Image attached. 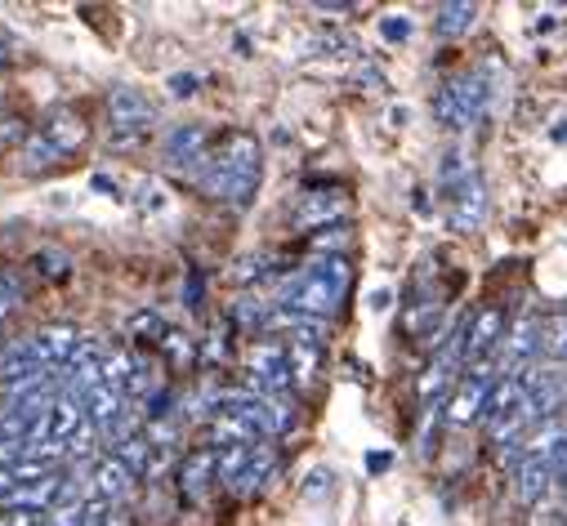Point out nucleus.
<instances>
[{"label":"nucleus","instance_id":"nucleus-30","mask_svg":"<svg viewBox=\"0 0 567 526\" xmlns=\"http://www.w3.org/2000/svg\"><path fill=\"white\" fill-rule=\"evenodd\" d=\"M166 89L174 94V99H193V94L202 89V76H197V72H174V76L166 81Z\"/></svg>","mask_w":567,"mask_h":526},{"label":"nucleus","instance_id":"nucleus-21","mask_svg":"<svg viewBox=\"0 0 567 526\" xmlns=\"http://www.w3.org/2000/svg\"><path fill=\"white\" fill-rule=\"evenodd\" d=\"M166 330H170V326H166L153 308H138V313L125 317V334H130V340H157V344H161Z\"/></svg>","mask_w":567,"mask_h":526},{"label":"nucleus","instance_id":"nucleus-33","mask_svg":"<svg viewBox=\"0 0 567 526\" xmlns=\"http://www.w3.org/2000/svg\"><path fill=\"white\" fill-rule=\"evenodd\" d=\"M202 295H206V281H202V272L193 268V272H188V291H183V304H188V308H202Z\"/></svg>","mask_w":567,"mask_h":526},{"label":"nucleus","instance_id":"nucleus-4","mask_svg":"<svg viewBox=\"0 0 567 526\" xmlns=\"http://www.w3.org/2000/svg\"><path fill=\"white\" fill-rule=\"evenodd\" d=\"M215 411H228V415H238L246 419L260 438H281L287 428L295 424V411L287 406V397H264V393H238V389H228V393H215Z\"/></svg>","mask_w":567,"mask_h":526},{"label":"nucleus","instance_id":"nucleus-8","mask_svg":"<svg viewBox=\"0 0 567 526\" xmlns=\"http://www.w3.org/2000/svg\"><path fill=\"white\" fill-rule=\"evenodd\" d=\"M505 334L509 330H505V313L500 308H479L469 321H460V357H465V366L469 370L483 366V357L505 344Z\"/></svg>","mask_w":567,"mask_h":526},{"label":"nucleus","instance_id":"nucleus-41","mask_svg":"<svg viewBox=\"0 0 567 526\" xmlns=\"http://www.w3.org/2000/svg\"><path fill=\"white\" fill-rule=\"evenodd\" d=\"M108 526H130V517H125V513H112V522H108Z\"/></svg>","mask_w":567,"mask_h":526},{"label":"nucleus","instance_id":"nucleus-34","mask_svg":"<svg viewBox=\"0 0 567 526\" xmlns=\"http://www.w3.org/2000/svg\"><path fill=\"white\" fill-rule=\"evenodd\" d=\"M389 464H394V455H389V451H366V473H371V477H381Z\"/></svg>","mask_w":567,"mask_h":526},{"label":"nucleus","instance_id":"nucleus-19","mask_svg":"<svg viewBox=\"0 0 567 526\" xmlns=\"http://www.w3.org/2000/svg\"><path fill=\"white\" fill-rule=\"evenodd\" d=\"M479 23V5H469V0H447V5H438V14H434V32L438 36H465L469 27Z\"/></svg>","mask_w":567,"mask_h":526},{"label":"nucleus","instance_id":"nucleus-11","mask_svg":"<svg viewBox=\"0 0 567 526\" xmlns=\"http://www.w3.org/2000/svg\"><path fill=\"white\" fill-rule=\"evenodd\" d=\"M206 148H210V130L197 125V121L174 125V130L166 134V143H161L166 161L179 166V170H193V174H202V166H206V157H210Z\"/></svg>","mask_w":567,"mask_h":526},{"label":"nucleus","instance_id":"nucleus-2","mask_svg":"<svg viewBox=\"0 0 567 526\" xmlns=\"http://www.w3.org/2000/svg\"><path fill=\"white\" fill-rule=\"evenodd\" d=\"M264 174V152H260V138L246 130H232L224 134V143L206 157L197 183L210 201H228V206H251L255 187Z\"/></svg>","mask_w":567,"mask_h":526},{"label":"nucleus","instance_id":"nucleus-35","mask_svg":"<svg viewBox=\"0 0 567 526\" xmlns=\"http://www.w3.org/2000/svg\"><path fill=\"white\" fill-rule=\"evenodd\" d=\"M554 473H558V482L567 487V438H563L558 451H554Z\"/></svg>","mask_w":567,"mask_h":526},{"label":"nucleus","instance_id":"nucleus-5","mask_svg":"<svg viewBox=\"0 0 567 526\" xmlns=\"http://www.w3.org/2000/svg\"><path fill=\"white\" fill-rule=\"evenodd\" d=\"M108 121H112V143L117 148H134L153 125H157V103L134 85H112L108 94Z\"/></svg>","mask_w":567,"mask_h":526},{"label":"nucleus","instance_id":"nucleus-3","mask_svg":"<svg viewBox=\"0 0 567 526\" xmlns=\"http://www.w3.org/2000/svg\"><path fill=\"white\" fill-rule=\"evenodd\" d=\"M438 183H443V197H447V223L456 232H474L487 219V187L479 166L469 161L460 148H447L438 161Z\"/></svg>","mask_w":567,"mask_h":526},{"label":"nucleus","instance_id":"nucleus-39","mask_svg":"<svg viewBox=\"0 0 567 526\" xmlns=\"http://www.w3.org/2000/svg\"><path fill=\"white\" fill-rule=\"evenodd\" d=\"M389 299H394L389 291H375V295H371V308H375V313H381V308H389Z\"/></svg>","mask_w":567,"mask_h":526},{"label":"nucleus","instance_id":"nucleus-17","mask_svg":"<svg viewBox=\"0 0 567 526\" xmlns=\"http://www.w3.org/2000/svg\"><path fill=\"white\" fill-rule=\"evenodd\" d=\"M76 402H81V411H85V419H89L94 428H108V424L125 411V397H121L112 384H94V389H85Z\"/></svg>","mask_w":567,"mask_h":526},{"label":"nucleus","instance_id":"nucleus-28","mask_svg":"<svg viewBox=\"0 0 567 526\" xmlns=\"http://www.w3.org/2000/svg\"><path fill=\"white\" fill-rule=\"evenodd\" d=\"M313 54H358V40H349L340 32H326L313 40Z\"/></svg>","mask_w":567,"mask_h":526},{"label":"nucleus","instance_id":"nucleus-16","mask_svg":"<svg viewBox=\"0 0 567 526\" xmlns=\"http://www.w3.org/2000/svg\"><path fill=\"white\" fill-rule=\"evenodd\" d=\"M277 473V451L268 447V442H260V447H251V460H246V468L232 477L228 482V491H238V496H255L268 477Z\"/></svg>","mask_w":567,"mask_h":526},{"label":"nucleus","instance_id":"nucleus-24","mask_svg":"<svg viewBox=\"0 0 567 526\" xmlns=\"http://www.w3.org/2000/svg\"><path fill=\"white\" fill-rule=\"evenodd\" d=\"M268 272H277V264L268 259V255H246V259H238L228 268V281L232 285H251V281H260V277H268Z\"/></svg>","mask_w":567,"mask_h":526},{"label":"nucleus","instance_id":"nucleus-22","mask_svg":"<svg viewBox=\"0 0 567 526\" xmlns=\"http://www.w3.org/2000/svg\"><path fill=\"white\" fill-rule=\"evenodd\" d=\"M161 348H166V357H170V366H179V370H188L197 357H202V348L188 340L183 330H166V340H161Z\"/></svg>","mask_w":567,"mask_h":526},{"label":"nucleus","instance_id":"nucleus-38","mask_svg":"<svg viewBox=\"0 0 567 526\" xmlns=\"http://www.w3.org/2000/svg\"><path fill=\"white\" fill-rule=\"evenodd\" d=\"M317 14H330V19H336V14H353V5H313Z\"/></svg>","mask_w":567,"mask_h":526},{"label":"nucleus","instance_id":"nucleus-25","mask_svg":"<svg viewBox=\"0 0 567 526\" xmlns=\"http://www.w3.org/2000/svg\"><path fill=\"white\" fill-rule=\"evenodd\" d=\"M32 268H36L45 281H68V272H72L68 255H59V250H40V255L32 259Z\"/></svg>","mask_w":567,"mask_h":526},{"label":"nucleus","instance_id":"nucleus-29","mask_svg":"<svg viewBox=\"0 0 567 526\" xmlns=\"http://www.w3.org/2000/svg\"><path fill=\"white\" fill-rule=\"evenodd\" d=\"M381 36H385L389 45L411 40V19H407V14H389V19H381Z\"/></svg>","mask_w":567,"mask_h":526},{"label":"nucleus","instance_id":"nucleus-37","mask_svg":"<svg viewBox=\"0 0 567 526\" xmlns=\"http://www.w3.org/2000/svg\"><path fill=\"white\" fill-rule=\"evenodd\" d=\"M19 304H23V299H14V295H0V321H5V317H10Z\"/></svg>","mask_w":567,"mask_h":526},{"label":"nucleus","instance_id":"nucleus-12","mask_svg":"<svg viewBox=\"0 0 567 526\" xmlns=\"http://www.w3.org/2000/svg\"><path fill=\"white\" fill-rule=\"evenodd\" d=\"M210 482H219V451L215 447H197L188 451L183 464H179V491H183V504H197Z\"/></svg>","mask_w":567,"mask_h":526},{"label":"nucleus","instance_id":"nucleus-27","mask_svg":"<svg viewBox=\"0 0 567 526\" xmlns=\"http://www.w3.org/2000/svg\"><path fill=\"white\" fill-rule=\"evenodd\" d=\"M112 522V504L99 500V496H89L81 509H76V526H108Z\"/></svg>","mask_w":567,"mask_h":526},{"label":"nucleus","instance_id":"nucleus-7","mask_svg":"<svg viewBox=\"0 0 567 526\" xmlns=\"http://www.w3.org/2000/svg\"><path fill=\"white\" fill-rule=\"evenodd\" d=\"M487 433L496 447L514 442L518 433H523V424L532 419V406H528V389L523 379H500V384L492 389V402H487Z\"/></svg>","mask_w":567,"mask_h":526},{"label":"nucleus","instance_id":"nucleus-6","mask_svg":"<svg viewBox=\"0 0 567 526\" xmlns=\"http://www.w3.org/2000/svg\"><path fill=\"white\" fill-rule=\"evenodd\" d=\"M246 375H251V384L255 393L264 397H287L291 384H295V370H291V348L287 340H255L246 348Z\"/></svg>","mask_w":567,"mask_h":526},{"label":"nucleus","instance_id":"nucleus-31","mask_svg":"<svg viewBox=\"0 0 567 526\" xmlns=\"http://www.w3.org/2000/svg\"><path fill=\"white\" fill-rule=\"evenodd\" d=\"M45 522V513H36V509H5L0 513V526H40Z\"/></svg>","mask_w":567,"mask_h":526},{"label":"nucleus","instance_id":"nucleus-9","mask_svg":"<svg viewBox=\"0 0 567 526\" xmlns=\"http://www.w3.org/2000/svg\"><path fill=\"white\" fill-rule=\"evenodd\" d=\"M345 215H349V193H340V187H322V193H304L295 201L291 223L313 236V232H322L330 223H345Z\"/></svg>","mask_w":567,"mask_h":526},{"label":"nucleus","instance_id":"nucleus-26","mask_svg":"<svg viewBox=\"0 0 567 526\" xmlns=\"http://www.w3.org/2000/svg\"><path fill=\"white\" fill-rule=\"evenodd\" d=\"M89 451H94V424L85 419V424L76 428V433L63 442V464H76V460H85Z\"/></svg>","mask_w":567,"mask_h":526},{"label":"nucleus","instance_id":"nucleus-14","mask_svg":"<svg viewBox=\"0 0 567 526\" xmlns=\"http://www.w3.org/2000/svg\"><path fill=\"white\" fill-rule=\"evenodd\" d=\"M32 348L40 357L45 370H55V366H68V357L81 348V330L72 321H55V326H40L32 334Z\"/></svg>","mask_w":567,"mask_h":526},{"label":"nucleus","instance_id":"nucleus-36","mask_svg":"<svg viewBox=\"0 0 567 526\" xmlns=\"http://www.w3.org/2000/svg\"><path fill=\"white\" fill-rule=\"evenodd\" d=\"M89 187H99V193H108V197H117V183H112L108 174H94V179H89Z\"/></svg>","mask_w":567,"mask_h":526},{"label":"nucleus","instance_id":"nucleus-40","mask_svg":"<svg viewBox=\"0 0 567 526\" xmlns=\"http://www.w3.org/2000/svg\"><path fill=\"white\" fill-rule=\"evenodd\" d=\"M550 138H554V143H567V121H558V125L550 130Z\"/></svg>","mask_w":567,"mask_h":526},{"label":"nucleus","instance_id":"nucleus-32","mask_svg":"<svg viewBox=\"0 0 567 526\" xmlns=\"http://www.w3.org/2000/svg\"><path fill=\"white\" fill-rule=\"evenodd\" d=\"M330 487H336V473H330V468H313V477L304 482V496H322Z\"/></svg>","mask_w":567,"mask_h":526},{"label":"nucleus","instance_id":"nucleus-42","mask_svg":"<svg viewBox=\"0 0 567 526\" xmlns=\"http://www.w3.org/2000/svg\"><path fill=\"white\" fill-rule=\"evenodd\" d=\"M10 63V50H5V40H0V68H5Z\"/></svg>","mask_w":567,"mask_h":526},{"label":"nucleus","instance_id":"nucleus-15","mask_svg":"<svg viewBox=\"0 0 567 526\" xmlns=\"http://www.w3.org/2000/svg\"><path fill=\"white\" fill-rule=\"evenodd\" d=\"M40 134L50 138V143H55V148H59L63 157H72V152L81 148V143L89 138V125H85V121H81L72 108H55L50 117L40 121Z\"/></svg>","mask_w":567,"mask_h":526},{"label":"nucleus","instance_id":"nucleus-23","mask_svg":"<svg viewBox=\"0 0 567 526\" xmlns=\"http://www.w3.org/2000/svg\"><path fill=\"white\" fill-rule=\"evenodd\" d=\"M349 242H353V228L349 223H330V228H322V232L309 236V246L322 250V255H345Z\"/></svg>","mask_w":567,"mask_h":526},{"label":"nucleus","instance_id":"nucleus-1","mask_svg":"<svg viewBox=\"0 0 567 526\" xmlns=\"http://www.w3.org/2000/svg\"><path fill=\"white\" fill-rule=\"evenodd\" d=\"M353 291V264L345 255H317L313 264H304L300 272H291L287 281H281V291H277V308H287V313H300V317H336L345 308Z\"/></svg>","mask_w":567,"mask_h":526},{"label":"nucleus","instance_id":"nucleus-13","mask_svg":"<svg viewBox=\"0 0 567 526\" xmlns=\"http://www.w3.org/2000/svg\"><path fill=\"white\" fill-rule=\"evenodd\" d=\"M89 487L99 500L117 504V500H130L134 487H138V473L121 460V455H104V460H94V477H89Z\"/></svg>","mask_w":567,"mask_h":526},{"label":"nucleus","instance_id":"nucleus-18","mask_svg":"<svg viewBox=\"0 0 567 526\" xmlns=\"http://www.w3.org/2000/svg\"><path fill=\"white\" fill-rule=\"evenodd\" d=\"M14 157H19V170H23V174H45L50 166L68 161V157H63V152L55 148V143L40 134V130H36V134H27V143H23V148H19Z\"/></svg>","mask_w":567,"mask_h":526},{"label":"nucleus","instance_id":"nucleus-20","mask_svg":"<svg viewBox=\"0 0 567 526\" xmlns=\"http://www.w3.org/2000/svg\"><path fill=\"white\" fill-rule=\"evenodd\" d=\"M541 357L567 362V313H550L541 321Z\"/></svg>","mask_w":567,"mask_h":526},{"label":"nucleus","instance_id":"nucleus-10","mask_svg":"<svg viewBox=\"0 0 567 526\" xmlns=\"http://www.w3.org/2000/svg\"><path fill=\"white\" fill-rule=\"evenodd\" d=\"M496 384H500V379H496L487 366H474V370H469L460 384H456L451 406H447V419H451V424H469V419L487 415V402H492V389H496Z\"/></svg>","mask_w":567,"mask_h":526}]
</instances>
